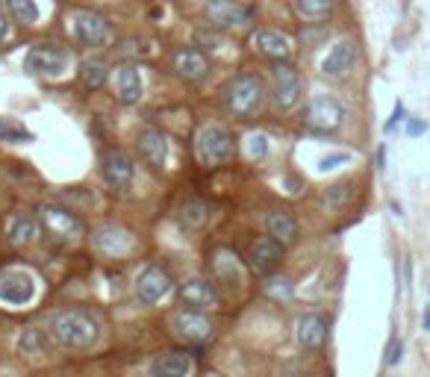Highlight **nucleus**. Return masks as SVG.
<instances>
[{
    "label": "nucleus",
    "instance_id": "nucleus-37",
    "mask_svg": "<svg viewBox=\"0 0 430 377\" xmlns=\"http://www.w3.org/2000/svg\"><path fill=\"white\" fill-rule=\"evenodd\" d=\"M351 156L348 154H330V156H325V160L318 162V171H333V168H339L342 162H348Z\"/></svg>",
    "mask_w": 430,
    "mask_h": 377
},
{
    "label": "nucleus",
    "instance_id": "nucleus-32",
    "mask_svg": "<svg viewBox=\"0 0 430 377\" xmlns=\"http://www.w3.org/2000/svg\"><path fill=\"white\" fill-rule=\"evenodd\" d=\"M348 197H351V183H336V186H330V192L325 195V206L327 210H342V206L348 204Z\"/></svg>",
    "mask_w": 430,
    "mask_h": 377
},
{
    "label": "nucleus",
    "instance_id": "nucleus-4",
    "mask_svg": "<svg viewBox=\"0 0 430 377\" xmlns=\"http://www.w3.org/2000/svg\"><path fill=\"white\" fill-rule=\"evenodd\" d=\"M38 221L53 239L60 242H77L80 236L86 233V224L77 218L71 210L65 206H56V204H42L38 206Z\"/></svg>",
    "mask_w": 430,
    "mask_h": 377
},
{
    "label": "nucleus",
    "instance_id": "nucleus-13",
    "mask_svg": "<svg viewBox=\"0 0 430 377\" xmlns=\"http://www.w3.org/2000/svg\"><path fill=\"white\" fill-rule=\"evenodd\" d=\"M68 56L65 51H56V47H47V45H38L27 53V71L30 74H45V77H60L65 68H68Z\"/></svg>",
    "mask_w": 430,
    "mask_h": 377
},
{
    "label": "nucleus",
    "instance_id": "nucleus-2",
    "mask_svg": "<svg viewBox=\"0 0 430 377\" xmlns=\"http://www.w3.org/2000/svg\"><path fill=\"white\" fill-rule=\"evenodd\" d=\"M221 104L233 118L248 121L266 104V86L257 74H239L221 88Z\"/></svg>",
    "mask_w": 430,
    "mask_h": 377
},
{
    "label": "nucleus",
    "instance_id": "nucleus-10",
    "mask_svg": "<svg viewBox=\"0 0 430 377\" xmlns=\"http://www.w3.org/2000/svg\"><path fill=\"white\" fill-rule=\"evenodd\" d=\"M110 21L97 12H89V9H80L74 12V36L77 42L86 45V47H101L106 38H110Z\"/></svg>",
    "mask_w": 430,
    "mask_h": 377
},
{
    "label": "nucleus",
    "instance_id": "nucleus-28",
    "mask_svg": "<svg viewBox=\"0 0 430 377\" xmlns=\"http://www.w3.org/2000/svg\"><path fill=\"white\" fill-rule=\"evenodd\" d=\"M106 77H110V71H106V65L101 62V59H89V62L80 65V83L89 88V92H97V88H103Z\"/></svg>",
    "mask_w": 430,
    "mask_h": 377
},
{
    "label": "nucleus",
    "instance_id": "nucleus-9",
    "mask_svg": "<svg viewBox=\"0 0 430 377\" xmlns=\"http://www.w3.org/2000/svg\"><path fill=\"white\" fill-rule=\"evenodd\" d=\"M101 174H103V183L110 186L112 192H127L133 183L136 165L124 151H106L103 162H101Z\"/></svg>",
    "mask_w": 430,
    "mask_h": 377
},
{
    "label": "nucleus",
    "instance_id": "nucleus-27",
    "mask_svg": "<svg viewBox=\"0 0 430 377\" xmlns=\"http://www.w3.org/2000/svg\"><path fill=\"white\" fill-rule=\"evenodd\" d=\"M183 224L186 227H192V230H201V227H207L210 224V218H212V206L207 201H198V197H192V201H186L183 204Z\"/></svg>",
    "mask_w": 430,
    "mask_h": 377
},
{
    "label": "nucleus",
    "instance_id": "nucleus-22",
    "mask_svg": "<svg viewBox=\"0 0 430 377\" xmlns=\"http://www.w3.org/2000/svg\"><path fill=\"white\" fill-rule=\"evenodd\" d=\"M212 269H215V277H218L221 283H227V286L242 283V263H239L236 251H230V247H215Z\"/></svg>",
    "mask_w": 430,
    "mask_h": 377
},
{
    "label": "nucleus",
    "instance_id": "nucleus-35",
    "mask_svg": "<svg viewBox=\"0 0 430 377\" xmlns=\"http://www.w3.org/2000/svg\"><path fill=\"white\" fill-rule=\"evenodd\" d=\"M401 356H404V342H401V336H392L386 348V365H398Z\"/></svg>",
    "mask_w": 430,
    "mask_h": 377
},
{
    "label": "nucleus",
    "instance_id": "nucleus-6",
    "mask_svg": "<svg viewBox=\"0 0 430 377\" xmlns=\"http://www.w3.org/2000/svg\"><path fill=\"white\" fill-rule=\"evenodd\" d=\"M203 12H207L210 24L218 29L253 24V9H248L242 0H203Z\"/></svg>",
    "mask_w": 430,
    "mask_h": 377
},
{
    "label": "nucleus",
    "instance_id": "nucleus-25",
    "mask_svg": "<svg viewBox=\"0 0 430 377\" xmlns=\"http://www.w3.org/2000/svg\"><path fill=\"white\" fill-rule=\"evenodd\" d=\"M266 230H268V236H275L283 245H292L298 239V221L289 212H280V210L266 215Z\"/></svg>",
    "mask_w": 430,
    "mask_h": 377
},
{
    "label": "nucleus",
    "instance_id": "nucleus-19",
    "mask_svg": "<svg viewBox=\"0 0 430 377\" xmlns=\"http://www.w3.org/2000/svg\"><path fill=\"white\" fill-rule=\"evenodd\" d=\"M174 71H177L186 83H194V80H201V77H207L210 59L203 51H198V47H180V51L174 53Z\"/></svg>",
    "mask_w": 430,
    "mask_h": 377
},
{
    "label": "nucleus",
    "instance_id": "nucleus-12",
    "mask_svg": "<svg viewBox=\"0 0 430 377\" xmlns=\"http://www.w3.org/2000/svg\"><path fill=\"white\" fill-rule=\"evenodd\" d=\"M171 286L174 283H171L168 271L160 269V265H148V269L139 274V280H136V295H139L142 304H156L171 292Z\"/></svg>",
    "mask_w": 430,
    "mask_h": 377
},
{
    "label": "nucleus",
    "instance_id": "nucleus-43",
    "mask_svg": "<svg viewBox=\"0 0 430 377\" xmlns=\"http://www.w3.org/2000/svg\"><path fill=\"white\" fill-rule=\"evenodd\" d=\"M203 377H218V374H203Z\"/></svg>",
    "mask_w": 430,
    "mask_h": 377
},
{
    "label": "nucleus",
    "instance_id": "nucleus-26",
    "mask_svg": "<svg viewBox=\"0 0 430 377\" xmlns=\"http://www.w3.org/2000/svg\"><path fill=\"white\" fill-rule=\"evenodd\" d=\"M142 74L136 65H124L118 71V101L121 104H139L142 101Z\"/></svg>",
    "mask_w": 430,
    "mask_h": 377
},
{
    "label": "nucleus",
    "instance_id": "nucleus-1",
    "mask_svg": "<svg viewBox=\"0 0 430 377\" xmlns=\"http://www.w3.org/2000/svg\"><path fill=\"white\" fill-rule=\"evenodd\" d=\"M51 333L53 339L65 345V348H74V351H89L92 345H97L101 339V324L92 313L86 310H62L53 315L51 321Z\"/></svg>",
    "mask_w": 430,
    "mask_h": 377
},
{
    "label": "nucleus",
    "instance_id": "nucleus-36",
    "mask_svg": "<svg viewBox=\"0 0 430 377\" xmlns=\"http://www.w3.org/2000/svg\"><path fill=\"white\" fill-rule=\"evenodd\" d=\"M266 292H268L271 297H289V295H292V286H289V280H268Z\"/></svg>",
    "mask_w": 430,
    "mask_h": 377
},
{
    "label": "nucleus",
    "instance_id": "nucleus-21",
    "mask_svg": "<svg viewBox=\"0 0 430 377\" xmlns=\"http://www.w3.org/2000/svg\"><path fill=\"white\" fill-rule=\"evenodd\" d=\"M354 59H357V45L345 38V42H339L333 51L325 56V62H321V74H325V77H342V74H348L351 65H354Z\"/></svg>",
    "mask_w": 430,
    "mask_h": 377
},
{
    "label": "nucleus",
    "instance_id": "nucleus-34",
    "mask_svg": "<svg viewBox=\"0 0 430 377\" xmlns=\"http://www.w3.org/2000/svg\"><path fill=\"white\" fill-rule=\"evenodd\" d=\"M268 154V136L266 133H251L248 136V156L251 160H266Z\"/></svg>",
    "mask_w": 430,
    "mask_h": 377
},
{
    "label": "nucleus",
    "instance_id": "nucleus-31",
    "mask_svg": "<svg viewBox=\"0 0 430 377\" xmlns=\"http://www.w3.org/2000/svg\"><path fill=\"white\" fill-rule=\"evenodd\" d=\"M6 9H9V15L15 18V21H21V24H36L38 21V9L33 0H3Z\"/></svg>",
    "mask_w": 430,
    "mask_h": 377
},
{
    "label": "nucleus",
    "instance_id": "nucleus-30",
    "mask_svg": "<svg viewBox=\"0 0 430 377\" xmlns=\"http://www.w3.org/2000/svg\"><path fill=\"white\" fill-rule=\"evenodd\" d=\"M18 348H21L24 354H47V336H45V330H38V327L24 330L21 339H18Z\"/></svg>",
    "mask_w": 430,
    "mask_h": 377
},
{
    "label": "nucleus",
    "instance_id": "nucleus-8",
    "mask_svg": "<svg viewBox=\"0 0 430 377\" xmlns=\"http://www.w3.org/2000/svg\"><path fill=\"white\" fill-rule=\"evenodd\" d=\"M171 327H174V333H177L183 342H192V345L210 342L212 333H215L210 315L203 310H183V313H177L171 319Z\"/></svg>",
    "mask_w": 430,
    "mask_h": 377
},
{
    "label": "nucleus",
    "instance_id": "nucleus-17",
    "mask_svg": "<svg viewBox=\"0 0 430 377\" xmlns=\"http://www.w3.org/2000/svg\"><path fill=\"white\" fill-rule=\"evenodd\" d=\"M192 369H194L192 354H186V351H168V354L153 356L151 365H148V374L151 377H189Z\"/></svg>",
    "mask_w": 430,
    "mask_h": 377
},
{
    "label": "nucleus",
    "instance_id": "nucleus-39",
    "mask_svg": "<svg viewBox=\"0 0 430 377\" xmlns=\"http://www.w3.org/2000/svg\"><path fill=\"white\" fill-rule=\"evenodd\" d=\"M425 130H427L425 121H418V118H407V133L409 136H422Z\"/></svg>",
    "mask_w": 430,
    "mask_h": 377
},
{
    "label": "nucleus",
    "instance_id": "nucleus-29",
    "mask_svg": "<svg viewBox=\"0 0 430 377\" xmlns=\"http://www.w3.org/2000/svg\"><path fill=\"white\" fill-rule=\"evenodd\" d=\"M295 12L304 21H321L333 12V0H295Z\"/></svg>",
    "mask_w": 430,
    "mask_h": 377
},
{
    "label": "nucleus",
    "instance_id": "nucleus-41",
    "mask_svg": "<svg viewBox=\"0 0 430 377\" xmlns=\"http://www.w3.org/2000/svg\"><path fill=\"white\" fill-rule=\"evenodd\" d=\"M6 18H3V12H0V42H3V38H6Z\"/></svg>",
    "mask_w": 430,
    "mask_h": 377
},
{
    "label": "nucleus",
    "instance_id": "nucleus-16",
    "mask_svg": "<svg viewBox=\"0 0 430 377\" xmlns=\"http://www.w3.org/2000/svg\"><path fill=\"white\" fill-rule=\"evenodd\" d=\"M136 145H139L142 160L151 168H156V171H160L165 165V160H168V138H165L162 130H156V127H144L139 133V138H136Z\"/></svg>",
    "mask_w": 430,
    "mask_h": 377
},
{
    "label": "nucleus",
    "instance_id": "nucleus-7",
    "mask_svg": "<svg viewBox=\"0 0 430 377\" xmlns=\"http://www.w3.org/2000/svg\"><path fill=\"white\" fill-rule=\"evenodd\" d=\"M36 297V277L24 269H3L0 271V301L24 306Z\"/></svg>",
    "mask_w": 430,
    "mask_h": 377
},
{
    "label": "nucleus",
    "instance_id": "nucleus-3",
    "mask_svg": "<svg viewBox=\"0 0 430 377\" xmlns=\"http://www.w3.org/2000/svg\"><path fill=\"white\" fill-rule=\"evenodd\" d=\"M194 154L203 165H221L236 156V142L224 127H203L194 138Z\"/></svg>",
    "mask_w": 430,
    "mask_h": 377
},
{
    "label": "nucleus",
    "instance_id": "nucleus-24",
    "mask_svg": "<svg viewBox=\"0 0 430 377\" xmlns=\"http://www.w3.org/2000/svg\"><path fill=\"white\" fill-rule=\"evenodd\" d=\"M94 245L101 247L103 254L115 256V254H127V251H130L133 239H130V233H127V230H121V227H101V230L94 233Z\"/></svg>",
    "mask_w": 430,
    "mask_h": 377
},
{
    "label": "nucleus",
    "instance_id": "nucleus-33",
    "mask_svg": "<svg viewBox=\"0 0 430 377\" xmlns=\"http://www.w3.org/2000/svg\"><path fill=\"white\" fill-rule=\"evenodd\" d=\"M0 138L3 142H30V130H24L21 124H12V121H6V118H0Z\"/></svg>",
    "mask_w": 430,
    "mask_h": 377
},
{
    "label": "nucleus",
    "instance_id": "nucleus-40",
    "mask_svg": "<svg viewBox=\"0 0 430 377\" xmlns=\"http://www.w3.org/2000/svg\"><path fill=\"white\" fill-rule=\"evenodd\" d=\"M377 168H380V171L386 168V147H383V145L377 147Z\"/></svg>",
    "mask_w": 430,
    "mask_h": 377
},
{
    "label": "nucleus",
    "instance_id": "nucleus-18",
    "mask_svg": "<svg viewBox=\"0 0 430 377\" xmlns=\"http://www.w3.org/2000/svg\"><path fill=\"white\" fill-rule=\"evenodd\" d=\"M180 301L186 306H194V310H212L221 304V292L210 280H189L180 286Z\"/></svg>",
    "mask_w": 430,
    "mask_h": 377
},
{
    "label": "nucleus",
    "instance_id": "nucleus-23",
    "mask_svg": "<svg viewBox=\"0 0 430 377\" xmlns=\"http://www.w3.org/2000/svg\"><path fill=\"white\" fill-rule=\"evenodd\" d=\"M298 342L304 348H321L327 342V321L316 313H307L298 319Z\"/></svg>",
    "mask_w": 430,
    "mask_h": 377
},
{
    "label": "nucleus",
    "instance_id": "nucleus-38",
    "mask_svg": "<svg viewBox=\"0 0 430 377\" xmlns=\"http://www.w3.org/2000/svg\"><path fill=\"white\" fill-rule=\"evenodd\" d=\"M401 121H404V104H395V112H392V118L386 121V133H392Z\"/></svg>",
    "mask_w": 430,
    "mask_h": 377
},
{
    "label": "nucleus",
    "instance_id": "nucleus-14",
    "mask_svg": "<svg viewBox=\"0 0 430 377\" xmlns=\"http://www.w3.org/2000/svg\"><path fill=\"white\" fill-rule=\"evenodd\" d=\"M283 247L286 245L277 242L275 236H262V239H257L251 245V254H248L251 269L257 274H271L283 260Z\"/></svg>",
    "mask_w": 430,
    "mask_h": 377
},
{
    "label": "nucleus",
    "instance_id": "nucleus-5",
    "mask_svg": "<svg viewBox=\"0 0 430 377\" xmlns=\"http://www.w3.org/2000/svg\"><path fill=\"white\" fill-rule=\"evenodd\" d=\"M342 121H345V106L330 95L312 97L307 112H304V124L312 133H336L342 127Z\"/></svg>",
    "mask_w": 430,
    "mask_h": 377
},
{
    "label": "nucleus",
    "instance_id": "nucleus-20",
    "mask_svg": "<svg viewBox=\"0 0 430 377\" xmlns=\"http://www.w3.org/2000/svg\"><path fill=\"white\" fill-rule=\"evenodd\" d=\"M3 233H6V239L12 247H27V245H33L36 242V236H38V224H36V218L30 212H12L6 218V227H3Z\"/></svg>",
    "mask_w": 430,
    "mask_h": 377
},
{
    "label": "nucleus",
    "instance_id": "nucleus-42",
    "mask_svg": "<svg viewBox=\"0 0 430 377\" xmlns=\"http://www.w3.org/2000/svg\"><path fill=\"white\" fill-rule=\"evenodd\" d=\"M422 324H425V330L430 333V306H425V315H422Z\"/></svg>",
    "mask_w": 430,
    "mask_h": 377
},
{
    "label": "nucleus",
    "instance_id": "nucleus-11",
    "mask_svg": "<svg viewBox=\"0 0 430 377\" xmlns=\"http://www.w3.org/2000/svg\"><path fill=\"white\" fill-rule=\"evenodd\" d=\"M271 101L277 109H292L301 101V77L289 62H275V92Z\"/></svg>",
    "mask_w": 430,
    "mask_h": 377
},
{
    "label": "nucleus",
    "instance_id": "nucleus-15",
    "mask_svg": "<svg viewBox=\"0 0 430 377\" xmlns=\"http://www.w3.org/2000/svg\"><path fill=\"white\" fill-rule=\"evenodd\" d=\"M253 47H257V53L271 59V62H289V56L295 53L292 38L286 33H280V29H260L253 36Z\"/></svg>",
    "mask_w": 430,
    "mask_h": 377
}]
</instances>
